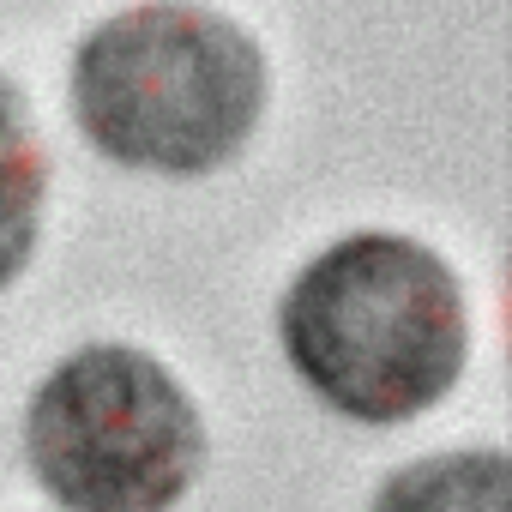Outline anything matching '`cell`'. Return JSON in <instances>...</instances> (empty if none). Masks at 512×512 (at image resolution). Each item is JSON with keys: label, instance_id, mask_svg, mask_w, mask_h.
Instances as JSON below:
<instances>
[{"label": "cell", "instance_id": "7a4b0ae2", "mask_svg": "<svg viewBox=\"0 0 512 512\" xmlns=\"http://www.w3.org/2000/svg\"><path fill=\"white\" fill-rule=\"evenodd\" d=\"M266 55L229 13L145 0L73 49L67 103L79 133L127 169L211 175L241 157L266 115Z\"/></svg>", "mask_w": 512, "mask_h": 512}, {"label": "cell", "instance_id": "5b68a950", "mask_svg": "<svg viewBox=\"0 0 512 512\" xmlns=\"http://www.w3.org/2000/svg\"><path fill=\"white\" fill-rule=\"evenodd\" d=\"M368 512H512V464L506 452L416 458L386 476Z\"/></svg>", "mask_w": 512, "mask_h": 512}, {"label": "cell", "instance_id": "277c9868", "mask_svg": "<svg viewBox=\"0 0 512 512\" xmlns=\"http://www.w3.org/2000/svg\"><path fill=\"white\" fill-rule=\"evenodd\" d=\"M43 199H49V151L31 127L25 97L0 79V290L31 266L43 235Z\"/></svg>", "mask_w": 512, "mask_h": 512}, {"label": "cell", "instance_id": "6da1fadb", "mask_svg": "<svg viewBox=\"0 0 512 512\" xmlns=\"http://www.w3.org/2000/svg\"><path fill=\"white\" fill-rule=\"evenodd\" d=\"M290 368L350 422L434 410L470 362L458 272L416 235L356 229L302 266L278 314Z\"/></svg>", "mask_w": 512, "mask_h": 512}, {"label": "cell", "instance_id": "3957f363", "mask_svg": "<svg viewBox=\"0 0 512 512\" xmlns=\"http://www.w3.org/2000/svg\"><path fill=\"white\" fill-rule=\"evenodd\" d=\"M25 458L73 512H169L205 470V416L157 356L85 344L37 386Z\"/></svg>", "mask_w": 512, "mask_h": 512}]
</instances>
